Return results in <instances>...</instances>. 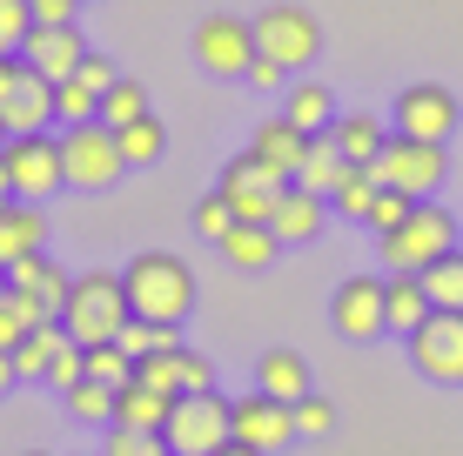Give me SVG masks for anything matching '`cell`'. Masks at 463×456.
<instances>
[{
    "label": "cell",
    "mask_w": 463,
    "mask_h": 456,
    "mask_svg": "<svg viewBox=\"0 0 463 456\" xmlns=\"http://www.w3.org/2000/svg\"><path fill=\"white\" fill-rule=\"evenodd\" d=\"M54 121L61 128H74V121H101V94H94L88 81H54Z\"/></svg>",
    "instance_id": "cell-35"
},
{
    "label": "cell",
    "mask_w": 463,
    "mask_h": 456,
    "mask_svg": "<svg viewBox=\"0 0 463 456\" xmlns=\"http://www.w3.org/2000/svg\"><path fill=\"white\" fill-rule=\"evenodd\" d=\"M88 456H101V450H88Z\"/></svg>",
    "instance_id": "cell-55"
},
{
    "label": "cell",
    "mask_w": 463,
    "mask_h": 456,
    "mask_svg": "<svg viewBox=\"0 0 463 456\" xmlns=\"http://www.w3.org/2000/svg\"><path fill=\"white\" fill-rule=\"evenodd\" d=\"M229 436H235V423H229V396H222V389L175 396V410H168V423H162L168 456H215Z\"/></svg>",
    "instance_id": "cell-5"
},
{
    "label": "cell",
    "mask_w": 463,
    "mask_h": 456,
    "mask_svg": "<svg viewBox=\"0 0 463 456\" xmlns=\"http://www.w3.org/2000/svg\"><path fill=\"white\" fill-rule=\"evenodd\" d=\"M41 322H54V316H47L34 295H21V289H7V282H0V349H21Z\"/></svg>",
    "instance_id": "cell-28"
},
{
    "label": "cell",
    "mask_w": 463,
    "mask_h": 456,
    "mask_svg": "<svg viewBox=\"0 0 463 456\" xmlns=\"http://www.w3.org/2000/svg\"><path fill=\"white\" fill-rule=\"evenodd\" d=\"M61 168H68V188H81V195H101V188H115L128 175L121 141H115L108 121H74V128H61Z\"/></svg>",
    "instance_id": "cell-4"
},
{
    "label": "cell",
    "mask_w": 463,
    "mask_h": 456,
    "mask_svg": "<svg viewBox=\"0 0 463 456\" xmlns=\"http://www.w3.org/2000/svg\"><path fill=\"white\" fill-rule=\"evenodd\" d=\"M289 81V68H276V60H262L255 54V68H249V88H282Z\"/></svg>",
    "instance_id": "cell-48"
},
{
    "label": "cell",
    "mask_w": 463,
    "mask_h": 456,
    "mask_svg": "<svg viewBox=\"0 0 463 456\" xmlns=\"http://www.w3.org/2000/svg\"><path fill=\"white\" fill-rule=\"evenodd\" d=\"M128 322H135V309H128L121 269H88V275H74L68 309H61V329H68L81 349H94V342H115Z\"/></svg>",
    "instance_id": "cell-2"
},
{
    "label": "cell",
    "mask_w": 463,
    "mask_h": 456,
    "mask_svg": "<svg viewBox=\"0 0 463 456\" xmlns=\"http://www.w3.org/2000/svg\"><path fill=\"white\" fill-rule=\"evenodd\" d=\"M229 228H235L229 195H222V188H215V195H202V201H195V235H202V242H222Z\"/></svg>",
    "instance_id": "cell-43"
},
{
    "label": "cell",
    "mask_w": 463,
    "mask_h": 456,
    "mask_svg": "<svg viewBox=\"0 0 463 456\" xmlns=\"http://www.w3.org/2000/svg\"><path fill=\"white\" fill-rule=\"evenodd\" d=\"M215 248H222V262H229V269H242V275H262L269 262L282 256V242H276V228H269V222H235Z\"/></svg>",
    "instance_id": "cell-22"
},
{
    "label": "cell",
    "mask_w": 463,
    "mask_h": 456,
    "mask_svg": "<svg viewBox=\"0 0 463 456\" xmlns=\"http://www.w3.org/2000/svg\"><path fill=\"white\" fill-rule=\"evenodd\" d=\"M329 322H336L343 342L390 336V322H383V275H349V282H336V295H329Z\"/></svg>",
    "instance_id": "cell-14"
},
{
    "label": "cell",
    "mask_w": 463,
    "mask_h": 456,
    "mask_svg": "<svg viewBox=\"0 0 463 456\" xmlns=\"http://www.w3.org/2000/svg\"><path fill=\"white\" fill-rule=\"evenodd\" d=\"M61 342H68V329H61V322H41L34 336L14 349V376H21V383H47V363H54Z\"/></svg>",
    "instance_id": "cell-30"
},
{
    "label": "cell",
    "mask_w": 463,
    "mask_h": 456,
    "mask_svg": "<svg viewBox=\"0 0 463 456\" xmlns=\"http://www.w3.org/2000/svg\"><path fill=\"white\" fill-rule=\"evenodd\" d=\"M0 121H7V135H47V121H54V81L27 68L21 88L0 101Z\"/></svg>",
    "instance_id": "cell-18"
},
{
    "label": "cell",
    "mask_w": 463,
    "mask_h": 456,
    "mask_svg": "<svg viewBox=\"0 0 463 456\" xmlns=\"http://www.w3.org/2000/svg\"><path fill=\"white\" fill-rule=\"evenodd\" d=\"M255 54L262 60H276V68H309L316 54H323V27H316V14L309 7H262L255 14Z\"/></svg>",
    "instance_id": "cell-9"
},
{
    "label": "cell",
    "mask_w": 463,
    "mask_h": 456,
    "mask_svg": "<svg viewBox=\"0 0 463 456\" xmlns=\"http://www.w3.org/2000/svg\"><path fill=\"white\" fill-rule=\"evenodd\" d=\"M215 188L229 195L235 222H269V215H276V201H282V188H289V175H282V168H269V162H255V154L242 148L229 168H222Z\"/></svg>",
    "instance_id": "cell-12"
},
{
    "label": "cell",
    "mask_w": 463,
    "mask_h": 456,
    "mask_svg": "<svg viewBox=\"0 0 463 456\" xmlns=\"http://www.w3.org/2000/svg\"><path fill=\"white\" fill-rule=\"evenodd\" d=\"M229 423H235V443L276 456L296 443V410L289 403H276L269 389H242V396H229Z\"/></svg>",
    "instance_id": "cell-13"
},
{
    "label": "cell",
    "mask_w": 463,
    "mask_h": 456,
    "mask_svg": "<svg viewBox=\"0 0 463 456\" xmlns=\"http://www.w3.org/2000/svg\"><path fill=\"white\" fill-rule=\"evenodd\" d=\"M0 201H14V181H7V162H0Z\"/></svg>",
    "instance_id": "cell-52"
},
{
    "label": "cell",
    "mask_w": 463,
    "mask_h": 456,
    "mask_svg": "<svg viewBox=\"0 0 463 456\" xmlns=\"http://www.w3.org/2000/svg\"><path fill=\"white\" fill-rule=\"evenodd\" d=\"M81 376H88V349L68 336V342L54 349V363H47V389H61V396H68V389L81 383Z\"/></svg>",
    "instance_id": "cell-40"
},
{
    "label": "cell",
    "mask_w": 463,
    "mask_h": 456,
    "mask_svg": "<svg viewBox=\"0 0 463 456\" xmlns=\"http://www.w3.org/2000/svg\"><path fill=\"white\" fill-rule=\"evenodd\" d=\"M450 248H457V215L443 209V201H417L403 228L376 235V256H383V269H390V275H423L430 262L450 256Z\"/></svg>",
    "instance_id": "cell-3"
},
{
    "label": "cell",
    "mask_w": 463,
    "mask_h": 456,
    "mask_svg": "<svg viewBox=\"0 0 463 456\" xmlns=\"http://www.w3.org/2000/svg\"><path fill=\"white\" fill-rule=\"evenodd\" d=\"M289 410H296V443H323V436L336 430V403L316 396V389H309L302 403H289Z\"/></svg>",
    "instance_id": "cell-38"
},
{
    "label": "cell",
    "mask_w": 463,
    "mask_h": 456,
    "mask_svg": "<svg viewBox=\"0 0 463 456\" xmlns=\"http://www.w3.org/2000/svg\"><path fill=\"white\" fill-rule=\"evenodd\" d=\"M47 248V209L41 201H7L0 209V269L21 256H41Z\"/></svg>",
    "instance_id": "cell-19"
},
{
    "label": "cell",
    "mask_w": 463,
    "mask_h": 456,
    "mask_svg": "<svg viewBox=\"0 0 463 456\" xmlns=\"http://www.w3.org/2000/svg\"><path fill=\"white\" fill-rule=\"evenodd\" d=\"M115 342H121V349L141 363V356H168V349H182V329H162V322H141V316H135Z\"/></svg>",
    "instance_id": "cell-36"
},
{
    "label": "cell",
    "mask_w": 463,
    "mask_h": 456,
    "mask_svg": "<svg viewBox=\"0 0 463 456\" xmlns=\"http://www.w3.org/2000/svg\"><path fill=\"white\" fill-rule=\"evenodd\" d=\"M282 115H289L302 135H329V121H336L343 107H336V94H329L323 81H289L282 88Z\"/></svg>",
    "instance_id": "cell-25"
},
{
    "label": "cell",
    "mask_w": 463,
    "mask_h": 456,
    "mask_svg": "<svg viewBox=\"0 0 463 456\" xmlns=\"http://www.w3.org/2000/svg\"><path fill=\"white\" fill-rule=\"evenodd\" d=\"M430 316V295L417 275H383V322H390V336H417Z\"/></svg>",
    "instance_id": "cell-24"
},
{
    "label": "cell",
    "mask_w": 463,
    "mask_h": 456,
    "mask_svg": "<svg viewBox=\"0 0 463 456\" xmlns=\"http://www.w3.org/2000/svg\"><path fill=\"white\" fill-rule=\"evenodd\" d=\"M88 376L108 383V389H128V383H135V356H128L121 342H94V349H88Z\"/></svg>",
    "instance_id": "cell-37"
},
{
    "label": "cell",
    "mask_w": 463,
    "mask_h": 456,
    "mask_svg": "<svg viewBox=\"0 0 463 456\" xmlns=\"http://www.w3.org/2000/svg\"><path fill=\"white\" fill-rule=\"evenodd\" d=\"M135 383L182 396V349H168V356H141V363H135Z\"/></svg>",
    "instance_id": "cell-41"
},
{
    "label": "cell",
    "mask_w": 463,
    "mask_h": 456,
    "mask_svg": "<svg viewBox=\"0 0 463 456\" xmlns=\"http://www.w3.org/2000/svg\"><path fill=\"white\" fill-rule=\"evenodd\" d=\"M101 456H168V443H162V430H121V423H108Z\"/></svg>",
    "instance_id": "cell-39"
},
{
    "label": "cell",
    "mask_w": 463,
    "mask_h": 456,
    "mask_svg": "<svg viewBox=\"0 0 463 456\" xmlns=\"http://www.w3.org/2000/svg\"><path fill=\"white\" fill-rule=\"evenodd\" d=\"M410 209H417V201H410V195H396V188H383V195L370 201V222H363V228L390 235V228H403V222H410Z\"/></svg>",
    "instance_id": "cell-44"
},
{
    "label": "cell",
    "mask_w": 463,
    "mask_h": 456,
    "mask_svg": "<svg viewBox=\"0 0 463 456\" xmlns=\"http://www.w3.org/2000/svg\"><path fill=\"white\" fill-rule=\"evenodd\" d=\"M0 209H7V201H0Z\"/></svg>",
    "instance_id": "cell-56"
},
{
    "label": "cell",
    "mask_w": 463,
    "mask_h": 456,
    "mask_svg": "<svg viewBox=\"0 0 463 456\" xmlns=\"http://www.w3.org/2000/svg\"><path fill=\"white\" fill-rule=\"evenodd\" d=\"M417 282H423L430 309H463V248H450V256H437V262H430V269H423Z\"/></svg>",
    "instance_id": "cell-33"
},
{
    "label": "cell",
    "mask_w": 463,
    "mask_h": 456,
    "mask_svg": "<svg viewBox=\"0 0 463 456\" xmlns=\"http://www.w3.org/2000/svg\"><path fill=\"white\" fill-rule=\"evenodd\" d=\"M370 168H376V181H383V188H396V195H410V201H430V195L443 188V175H450V148H443V141L390 135Z\"/></svg>",
    "instance_id": "cell-6"
},
{
    "label": "cell",
    "mask_w": 463,
    "mask_h": 456,
    "mask_svg": "<svg viewBox=\"0 0 463 456\" xmlns=\"http://www.w3.org/2000/svg\"><path fill=\"white\" fill-rule=\"evenodd\" d=\"M463 128V94H450L443 81H410L396 88V107H390V135H410V141H443Z\"/></svg>",
    "instance_id": "cell-7"
},
{
    "label": "cell",
    "mask_w": 463,
    "mask_h": 456,
    "mask_svg": "<svg viewBox=\"0 0 463 456\" xmlns=\"http://www.w3.org/2000/svg\"><path fill=\"white\" fill-rule=\"evenodd\" d=\"M34 34V7L27 0H0V54H21Z\"/></svg>",
    "instance_id": "cell-42"
},
{
    "label": "cell",
    "mask_w": 463,
    "mask_h": 456,
    "mask_svg": "<svg viewBox=\"0 0 463 456\" xmlns=\"http://www.w3.org/2000/svg\"><path fill=\"white\" fill-rule=\"evenodd\" d=\"M195 60H202V74H215V81H249L255 21H242V14H209V21L195 27Z\"/></svg>",
    "instance_id": "cell-11"
},
{
    "label": "cell",
    "mask_w": 463,
    "mask_h": 456,
    "mask_svg": "<svg viewBox=\"0 0 463 456\" xmlns=\"http://www.w3.org/2000/svg\"><path fill=\"white\" fill-rule=\"evenodd\" d=\"M74 81H88L94 94H108V88H115V81H121V74H115V60H108V54H88V60H81V68H74Z\"/></svg>",
    "instance_id": "cell-46"
},
{
    "label": "cell",
    "mask_w": 463,
    "mask_h": 456,
    "mask_svg": "<svg viewBox=\"0 0 463 456\" xmlns=\"http://www.w3.org/2000/svg\"><path fill=\"white\" fill-rule=\"evenodd\" d=\"M329 222V195H309V188H282V201H276V215H269V228H276V242L282 248H302V242H316Z\"/></svg>",
    "instance_id": "cell-17"
},
{
    "label": "cell",
    "mask_w": 463,
    "mask_h": 456,
    "mask_svg": "<svg viewBox=\"0 0 463 456\" xmlns=\"http://www.w3.org/2000/svg\"><path fill=\"white\" fill-rule=\"evenodd\" d=\"M21 74H27V60H21V54H0V101L21 88Z\"/></svg>",
    "instance_id": "cell-49"
},
{
    "label": "cell",
    "mask_w": 463,
    "mask_h": 456,
    "mask_svg": "<svg viewBox=\"0 0 463 456\" xmlns=\"http://www.w3.org/2000/svg\"><path fill=\"white\" fill-rule=\"evenodd\" d=\"M195 389H215V369H209V356H202V349H188V342H182V396H195Z\"/></svg>",
    "instance_id": "cell-45"
},
{
    "label": "cell",
    "mask_w": 463,
    "mask_h": 456,
    "mask_svg": "<svg viewBox=\"0 0 463 456\" xmlns=\"http://www.w3.org/2000/svg\"><path fill=\"white\" fill-rule=\"evenodd\" d=\"M141 115H155V107H148V88L121 74V81L101 94V121H108V128H128V121H141Z\"/></svg>",
    "instance_id": "cell-34"
},
{
    "label": "cell",
    "mask_w": 463,
    "mask_h": 456,
    "mask_svg": "<svg viewBox=\"0 0 463 456\" xmlns=\"http://www.w3.org/2000/svg\"><path fill=\"white\" fill-rule=\"evenodd\" d=\"M215 456H262V450H249V443H235V436H229V443H222Z\"/></svg>",
    "instance_id": "cell-51"
},
{
    "label": "cell",
    "mask_w": 463,
    "mask_h": 456,
    "mask_svg": "<svg viewBox=\"0 0 463 456\" xmlns=\"http://www.w3.org/2000/svg\"><path fill=\"white\" fill-rule=\"evenodd\" d=\"M0 162H7L14 201H47V195H61V188H68V168H61V135H7Z\"/></svg>",
    "instance_id": "cell-10"
},
{
    "label": "cell",
    "mask_w": 463,
    "mask_h": 456,
    "mask_svg": "<svg viewBox=\"0 0 463 456\" xmlns=\"http://www.w3.org/2000/svg\"><path fill=\"white\" fill-rule=\"evenodd\" d=\"M410 369L437 389H463V309H430L417 336H403Z\"/></svg>",
    "instance_id": "cell-8"
},
{
    "label": "cell",
    "mask_w": 463,
    "mask_h": 456,
    "mask_svg": "<svg viewBox=\"0 0 463 456\" xmlns=\"http://www.w3.org/2000/svg\"><path fill=\"white\" fill-rule=\"evenodd\" d=\"M121 282H128V309H135L141 322L182 329L195 316V269H188L175 248H141V256L121 269Z\"/></svg>",
    "instance_id": "cell-1"
},
{
    "label": "cell",
    "mask_w": 463,
    "mask_h": 456,
    "mask_svg": "<svg viewBox=\"0 0 463 456\" xmlns=\"http://www.w3.org/2000/svg\"><path fill=\"white\" fill-rule=\"evenodd\" d=\"M27 7H34V21H74L81 0H27Z\"/></svg>",
    "instance_id": "cell-47"
},
{
    "label": "cell",
    "mask_w": 463,
    "mask_h": 456,
    "mask_svg": "<svg viewBox=\"0 0 463 456\" xmlns=\"http://www.w3.org/2000/svg\"><path fill=\"white\" fill-rule=\"evenodd\" d=\"M115 141H121V162L128 168H155L168 154V128L155 115H141V121H128V128H115Z\"/></svg>",
    "instance_id": "cell-29"
},
{
    "label": "cell",
    "mask_w": 463,
    "mask_h": 456,
    "mask_svg": "<svg viewBox=\"0 0 463 456\" xmlns=\"http://www.w3.org/2000/svg\"><path fill=\"white\" fill-rule=\"evenodd\" d=\"M61 403H68V416L81 423V430H108V423H115V389L94 383V376H81V383H74Z\"/></svg>",
    "instance_id": "cell-31"
},
{
    "label": "cell",
    "mask_w": 463,
    "mask_h": 456,
    "mask_svg": "<svg viewBox=\"0 0 463 456\" xmlns=\"http://www.w3.org/2000/svg\"><path fill=\"white\" fill-rule=\"evenodd\" d=\"M21 376H14V349H0V389H14Z\"/></svg>",
    "instance_id": "cell-50"
},
{
    "label": "cell",
    "mask_w": 463,
    "mask_h": 456,
    "mask_svg": "<svg viewBox=\"0 0 463 456\" xmlns=\"http://www.w3.org/2000/svg\"><path fill=\"white\" fill-rule=\"evenodd\" d=\"M21 456H54V450H21Z\"/></svg>",
    "instance_id": "cell-53"
},
{
    "label": "cell",
    "mask_w": 463,
    "mask_h": 456,
    "mask_svg": "<svg viewBox=\"0 0 463 456\" xmlns=\"http://www.w3.org/2000/svg\"><path fill=\"white\" fill-rule=\"evenodd\" d=\"M88 54H94V47L81 41V27H74V21H34V34H27V47H21V60L34 74H47V81H68Z\"/></svg>",
    "instance_id": "cell-15"
},
{
    "label": "cell",
    "mask_w": 463,
    "mask_h": 456,
    "mask_svg": "<svg viewBox=\"0 0 463 456\" xmlns=\"http://www.w3.org/2000/svg\"><path fill=\"white\" fill-rule=\"evenodd\" d=\"M329 141L343 148L349 168H370L376 154H383V141H390V121L370 115V107H356V115H336V121H329Z\"/></svg>",
    "instance_id": "cell-21"
},
{
    "label": "cell",
    "mask_w": 463,
    "mask_h": 456,
    "mask_svg": "<svg viewBox=\"0 0 463 456\" xmlns=\"http://www.w3.org/2000/svg\"><path fill=\"white\" fill-rule=\"evenodd\" d=\"M168 410H175V396H168V389H148V383H128V389H115V423H121V430H162Z\"/></svg>",
    "instance_id": "cell-27"
},
{
    "label": "cell",
    "mask_w": 463,
    "mask_h": 456,
    "mask_svg": "<svg viewBox=\"0 0 463 456\" xmlns=\"http://www.w3.org/2000/svg\"><path fill=\"white\" fill-rule=\"evenodd\" d=\"M383 195V181H376V168H349L343 188L329 195V215H343V222H370V201Z\"/></svg>",
    "instance_id": "cell-32"
},
{
    "label": "cell",
    "mask_w": 463,
    "mask_h": 456,
    "mask_svg": "<svg viewBox=\"0 0 463 456\" xmlns=\"http://www.w3.org/2000/svg\"><path fill=\"white\" fill-rule=\"evenodd\" d=\"M249 154H255V162H269V168H282V175L296 181L302 154H309V135H302L289 115H276V121H255V135H249Z\"/></svg>",
    "instance_id": "cell-20"
},
{
    "label": "cell",
    "mask_w": 463,
    "mask_h": 456,
    "mask_svg": "<svg viewBox=\"0 0 463 456\" xmlns=\"http://www.w3.org/2000/svg\"><path fill=\"white\" fill-rule=\"evenodd\" d=\"M255 389H269L276 403H302L309 396V363H302L296 349H262V363H255Z\"/></svg>",
    "instance_id": "cell-23"
},
{
    "label": "cell",
    "mask_w": 463,
    "mask_h": 456,
    "mask_svg": "<svg viewBox=\"0 0 463 456\" xmlns=\"http://www.w3.org/2000/svg\"><path fill=\"white\" fill-rule=\"evenodd\" d=\"M343 175H349L343 148L329 135H309V154H302V168H296V188H309V195H336Z\"/></svg>",
    "instance_id": "cell-26"
},
{
    "label": "cell",
    "mask_w": 463,
    "mask_h": 456,
    "mask_svg": "<svg viewBox=\"0 0 463 456\" xmlns=\"http://www.w3.org/2000/svg\"><path fill=\"white\" fill-rule=\"evenodd\" d=\"M0 148H7V121H0Z\"/></svg>",
    "instance_id": "cell-54"
},
{
    "label": "cell",
    "mask_w": 463,
    "mask_h": 456,
    "mask_svg": "<svg viewBox=\"0 0 463 456\" xmlns=\"http://www.w3.org/2000/svg\"><path fill=\"white\" fill-rule=\"evenodd\" d=\"M0 282H7V289H21V295H34V302L47 309V316L61 322V309H68V289H74V275L61 269L54 256H21V262H7V269H0Z\"/></svg>",
    "instance_id": "cell-16"
}]
</instances>
